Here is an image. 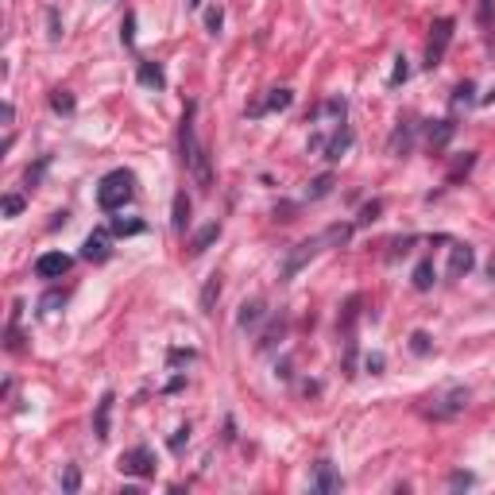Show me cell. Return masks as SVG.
Segmentation results:
<instances>
[{
  "label": "cell",
  "mask_w": 495,
  "mask_h": 495,
  "mask_svg": "<svg viewBox=\"0 0 495 495\" xmlns=\"http://www.w3.org/2000/svg\"><path fill=\"white\" fill-rule=\"evenodd\" d=\"M0 117H4V124H12V117H16V108H12V101H4V108H0Z\"/></svg>",
  "instance_id": "obj_45"
},
{
  "label": "cell",
  "mask_w": 495,
  "mask_h": 495,
  "mask_svg": "<svg viewBox=\"0 0 495 495\" xmlns=\"http://www.w3.org/2000/svg\"><path fill=\"white\" fill-rule=\"evenodd\" d=\"M113 402H117V395L105 391L97 410H93V434H97V441H108V429H113Z\"/></svg>",
  "instance_id": "obj_10"
},
{
  "label": "cell",
  "mask_w": 495,
  "mask_h": 495,
  "mask_svg": "<svg viewBox=\"0 0 495 495\" xmlns=\"http://www.w3.org/2000/svg\"><path fill=\"white\" fill-rule=\"evenodd\" d=\"M217 298H221V275H209L205 279V287H202V313H213V306H217Z\"/></svg>",
  "instance_id": "obj_17"
},
{
  "label": "cell",
  "mask_w": 495,
  "mask_h": 495,
  "mask_svg": "<svg viewBox=\"0 0 495 495\" xmlns=\"http://www.w3.org/2000/svg\"><path fill=\"white\" fill-rule=\"evenodd\" d=\"M453 487H472L476 484V476L472 472H453V480H449Z\"/></svg>",
  "instance_id": "obj_44"
},
{
  "label": "cell",
  "mask_w": 495,
  "mask_h": 495,
  "mask_svg": "<svg viewBox=\"0 0 495 495\" xmlns=\"http://www.w3.org/2000/svg\"><path fill=\"white\" fill-rule=\"evenodd\" d=\"M47 35H50V43H59L62 39V20H59V8H47Z\"/></svg>",
  "instance_id": "obj_36"
},
{
  "label": "cell",
  "mask_w": 495,
  "mask_h": 495,
  "mask_svg": "<svg viewBox=\"0 0 495 495\" xmlns=\"http://www.w3.org/2000/svg\"><path fill=\"white\" fill-rule=\"evenodd\" d=\"M472 267H476V252L468 244H453V252H449V275L460 279V275H468Z\"/></svg>",
  "instance_id": "obj_11"
},
{
  "label": "cell",
  "mask_w": 495,
  "mask_h": 495,
  "mask_svg": "<svg viewBox=\"0 0 495 495\" xmlns=\"http://www.w3.org/2000/svg\"><path fill=\"white\" fill-rule=\"evenodd\" d=\"M407 78H410V66H407V59L398 55V59H395V70H391V78H387V86L395 89V86H402Z\"/></svg>",
  "instance_id": "obj_31"
},
{
  "label": "cell",
  "mask_w": 495,
  "mask_h": 495,
  "mask_svg": "<svg viewBox=\"0 0 495 495\" xmlns=\"http://www.w3.org/2000/svg\"><path fill=\"white\" fill-rule=\"evenodd\" d=\"M70 255L66 252H43L39 260H35V275H39V279H62V275L70 271Z\"/></svg>",
  "instance_id": "obj_8"
},
{
  "label": "cell",
  "mask_w": 495,
  "mask_h": 495,
  "mask_svg": "<svg viewBox=\"0 0 495 495\" xmlns=\"http://www.w3.org/2000/svg\"><path fill=\"white\" fill-rule=\"evenodd\" d=\"M217 240H221V221H209L205 229H197L194 233V240H190V255H205Z\"/></svg>",
  "instance_id": "obj_14"
},
{
  "label": "cell",
  "mask_w": 495,
  "mask_h": 495,
  "mask_svg": "<svg viewBox=\"0 0 495 495\" xmlns=\"http://www.w3.org/2000/svg\"><path fill=\"white\" fill-rule=\"evenodd\" d=\"M410 352H414V356H429V352H434V337H429V333H410Z\"/></svg>",
  "instance_id": "obj_26"
},
{
  "label": "cell",
  "mask_w": 495,
  "mask_h": 495,
  "mask_svg": "<svg viewBox=\"0 0 495 495\" xmlns=\"http://www.w3.org/2000/svg\"><path fill=\"white\" fill-rule=\"evenodd\" d=\"M47 166H50V155H43L35 166H28V175H23V178H28V186H39V178H43V171H47Z\"/></svg>",
  "instance_id": "obj_37"
},
{
  "label": "cell",
  "mask_w": 495,
  "mask_h": 495,
  "mask_svg": "<svg viewBox=\"0 0 495 495\" xmlns=\"http://www.w3.org/2000/svg\"><path fill=\"white\" fill-rule=\"evenodd\" d=\"M340 472L333 468V460H318V468H313V492H321V495H333V492H340Z\"/></svg>",
  "instance_id": "obj_9"
},
{
  "label": "cell",
  "mask_w": 495,
  "mask_h": 495,
  "mask_svg": "<svg viewBox=\"0 0 495 495\" xmlns=\"http://www.w3.org/2000/svg\"><path fill=\"white\" fill-rule=\"evenodd\" d=\"M50 108H55V113H62V117H70V113H74V93H66V89H55V93H50Z\"/></svg>",
  "instance_id": "obj_24"
},
{
  "label": "cell",
  "mask_w": 495,
  "mask_h": 495,
  "mask_svg": "<svg viewBox=\"0 0 495 495\" xmlns=\"http://www.w3.org/2000/svg\"><path fill=\"white\" fill-rule=\"evenodd\" d=\"M383 364H387V360H383V352H371V356L364 360V368H368L371 376H379V371H383Z\"/></svg>",
  "instance_id": "obj_43"
},
{
  "label": "cell",
  "mask_w": 495,
  "mask_h": 495,
  "mask_svg": "<svg viewBox=\"0 0 495 495\" xmlns=\"http://www.w3.org/2000/svg\"><path fill=\"white\" fill-rule=\"evenodd\" d=\"M379 213H383V202H368L364 209H360V217H356V224H371V221H379Z\"/></svg>",
  "instance_id": "obj_33"
},
{
  "label": "cell",
  "mask_w": 495,
  "mask_h": 495,
  "mask_svg": "<svg viewBox=\"0 0 495 495\" xmlns=\"http://www.w3.org/2000/svg\"><path fill=\"white\" fill-rule=\"evenodd\" d=\"M282 329H287L282 321H279V325H271V329H267V333H263L260 340H255V349H260V352H267V349H271V344H275V340L282 337Z\"/></svg>",
  "instance_id": "obj_34"
},
{
  "label": "cell",
  "mask_w": 495,
  "mask_h": 495,
  "mask_svg": "<svg viewBox=\"0 0 495 495\" xmlns=\"http://www.w3.org/2000/svg\"><path fill=\"white\" fill-rule=\"evenodd\" d=\"M113 236H139L147 233V221H139V217H132V221H124V217H113Z\"/></svg>",
  "instance_id": "obj_21"
},
{
  "label": "cell",
  "mask_w": 495,
  "mask_h": 495,
  "mask_svg": "<svg viewBox=\"0 0 495 495\" xmlns=\"http://www.w3.org/2000/svg\"><path fill=\"white\" fill-rule=\"evenodd\" d=\"M108 240H113V229H97V233H89L86 244H81V260H89V263H105L108 255H113Z\"/></svg>",
  "instance_id": "obj_7"
},
{
  "label": "cell",
  "mask_w": 495,
  "mask_h": 495,
  "mask_svg": "<svg viewBox=\"0 0 495 495\" xmlns=\"http://www.w3.org/2000/svg\"><path fill=\"white\" fill-rule=\"evenodd\" d=\"M186 4H190V8H202V0H186Z\"/></svg>",
  "instance_id": "obj_48"
},
{
  "label": "cell",
  "mask_w": 495,
  "mask_h": 495,
  "mask_svg": "<svg viewBox=\"0 0 495 495\" xmlns=\"http://www.w3.org/2000/svg\"><path fill=\"white\" fill-rule=\"evenodd\" d=\"M321 248H325V236H310V240L294 244L291 252H287V260H282V267H279V279H282V282H291L294 275H298L302 267H306V263H310L313 255L321 252Z\"/></svg>",
  "instance_id": "obj_3"
},
{
  "label": "cell",
  "mask_w": 495,
  "mask_h": 495,
  "mask_svg": "<svg viewBox=\"0 0 495 495\" xmlns=\"http://www.w3.org/2000/svg\"><path fill=\"white\" fill-rule=\"evenodd\" d=\"M136 78H139V86L144 89H155V93H163L166 89V74H163V66H159V62H139L136 66Z\"/></svg>",
  "instance_id": "obj_12"
},
{
  "label": "cell",
  "mask_w": 495,
  "mask_h": 495,
  "mask_svg": "<svg viewBox=\"0 0 495 495\" xmlns=\"http://www.w3.org/2000/svg\"><path fill=\"white\" fill-rule=\"evenodd\" d=\"M23 213V197L20 194H4V217H20Z\"/></svg>",
  "instance_id": "obj_38"
},
{
  "label": "cell",
  "mask_w": 495,
  "mask_h": 495,
  "mask_svg": "<svg viewBox=\"0 0 495 495\" xmlns=\"http://www.w3.org/2000/svg\"><path fill=\"white\" fill-rule=\"evenodd\" d=\"M263 318H267V302L263 298H248L240 306V313H236V325H240V329H255Z\"/></svg>",
  "instance_id": "obj_13"
},
{
  "label": "cell",
  "mask_w": 495,
  "mask_h": 495,
  "mask_svg": "<svg viewBox=\"0 0 495 495\" xmlns=\"http://www.w3.org/2000/svg\"><path fill=\"white\" fill-rule=\"evenodd\" d=\"M194 113H197V105H194V101H186L182 124H178V155H182L186 171H190V166H194V159L202 155V144H197V136H194Z\"/></svg>",
  "instance_id": "obj_6"
},
{
  "label": "cell",
  "mask_w": 495,
  "mask_h": 495,
  "mask_svg": "<svg viewBox=\"0 0 495 495\" xmlns=\"http://www.w3.org/2000/svg\"><path fill=\"white\" fill-rule=\"evenodd\" d=\"M480 105H495V86H492V89H487L484 97H480Z\"/></svg>",
  "instance_id": "obj_46"
},
{
  "label": "cell",
  "mask_w": 495,
  "mask_h": 495,
  "mask_svg": "<svg viewBox=\"0 0 495 495\" xmlns=\"http://www.w3.org/2000/svg\"><path fill=\"white\" fill-rule=\"evenodd\" d=\"M333 186H337V178H333L329 171H325V175H318V178L310 182L306 197H310V202H321V197H329V194H333Z\"/></svg>",
  "instance_id": "obj_22"
},
{
  "label": "cell",
  "mask_w": 495,
  "mask_h": 495,
  "mask_svg": "<svg viewBox=\"0 0 495 495\" xmlns=\"http://www.w3.org/2000/svg\"><path fill=\"white\" fill-rule=\"evenodd\" d=\"M472 93H476V86H472V81H460V86L453 89V105H456V108H460V105H472V101H476Z\"/></svg>",
  "instance_id": "obj_32"
},
{
  "label": "cell",
  "mask_w": 495,
  "mask_h": 495,
  "mask_svg": "<svg viewBox=\"0 0 495 495\" xmlns=\"http://www.w3.org/2000/svg\"><path fill=\"white\" fill-rule=\"evenodd\" d=\"M360 302H364V298H360V294H352V298L344 302V313H340V321H337V325H340V329H344V333H352V321H356V310H360Z\"/></svg>",
  "instance_id": "obj_27"
},
{
  "label": "cell",
  "mask_w": 495,
  "mask_h": 495,
  "mask_svg": "<svg viewBox=\"0 0 495 495\" xmlns=\"http://www.w3.org/2000/svg\"><path fill=\"white\" fill-rule=\"evenodd\" d=\"M410 136H414V124L410 120H398V128H395V136H391V155H407L410 151Z\"/></svg>",
  "instance_id": "obj_20"
},
{
  "label": "cell",
  "mask_w": 495,
  "mask_h": 495,
  "mask_svg": "<svg viewBox=\"0 0 495 495\" xmlns=\"http://www.w3.org/2000/svg\"><path fill=\"white\" fill-rule=\"evenodd\" d=\"M453 132H456L453 120H429L426 124V144L429 147H445L449 139H453Z\"/></svg>",
  "instance_id": "obj_15"
},
{
  "label": "cell",
  "mask_w": 495,
  "mask_h": 495,
  "mask_svg": "<svg viewBox=\"0 0 495 495\" xmlns=\"http://www.w3.org/2000/svg\"><path fill=\"white\" fill-rule=\"evenodd\" d=\"M120 43H124V47L136 43V12H124V23H120Z\"/></svg>",
  "instance_id": "obj_30"
},
{
  "label": "cell",
  "mask_w": 495,
  "mask_h": 495,
  "mask_svg": "<svg viewBox=\"0 0 495 495\" xmlns=\"http://www.w3.org/2000/svg\"><path fill=\"white\" fill-rule=\"evenodd\" d=\"M325 244H349V236H352V224H329L325 229Z\"/></svg>",
  "instance_id": "obj_29"
},
{
  "label": "cell",
  "mask_w": 495,
  "mask_h": 495,
  "mask_svg": "<svg viewBox=\"0 0 495 495\" xmlns=\"http://www.w3.org/2000/svg\"><path fill=\"white\" fill-rule=\"evenodd\" d=\"M414 244H418V236H402V240H395V244H391V260H398V255H407L410 248H414Z\"/></svg>",
  "instance_id": "obj_39"
},
{
  "label": "cell",
  "mask_w": 495,
  "mask_h": 495,
  "mask_svg": "<svg viewBox=\"0 0 495 495\" xmlns=\"http://www.w3.org/2000/svg\"><path fill=\"white\" fill-rule=\"evenodd\" d=\"M78 487H81V468L78 465H66V468H62V492L74 495Z\"/></svg>",
  "instance_id": "obj_28"
},
{
  "label": "cell",
  "mask_w": 495,
  "mask_h": 495,
  "mask_svg": "<svg viewBox=\"0 0 495 495\" xmlns=\"http://www.w3.org/2000/svg\"><path fill=\"white\" fill-rule=\"evenodd\" d=\"M186 441H190V426H178V429H175V437H171V449H175V453H182Z\"/></svg>",
  "instance_id": "obj_42"
},
{
  "label": "cell",
  "mask_w": 495,
  "mask_h": 495,
  "mask_svg": "<svg viewBox=\"0 0 495 495\" xmlns=\"http://www.w3.org/2000/svg\"><path fill=\"white\" fill-rule=\"evenodd\" d=\"M453 28H456L453 16H441V20H434V28H429V43H426V66H429V70L441 66L449 43H453Z\"/></svg>",
  "instance_id": "obj_5"
},
{
  "label": "cell",
  "mask_w": 495,
  "mask_h": 495,
  "mask_svg": "<svg viewBox=\"0 0 495 495\" xmlns=\"http://www.w3.org/2000/svg\"><path fill=\"white\" fill-rule=\"evenodd\" d=\"M487 279L495 282V255H492V260H487Z\"/></svg>",
  "instance_id": "obj_47"
},
{
  "label": "cell",
  "mask_w": 495,
  "mask_h": 495,
  "mask_svg": "<svg viewBox=\"0 0 495 495\" xmlns=\"http://www.w3.org/2000/svg\"><path fill=\"white\" fill-rule=\"evenodd\" d=\"M186 224H190V197H186V190H182V194H175V213H171V229H175V233H186Z\"/></svg>",
  "instance_id": "obj_18"
},
{
  "label": "cell",
  "mask_w": 495,
  "mask_h": 495,
  "mask_svg": "<svg viewBox=\"0 0 495 495\" xmlns=\"http://www.w3.org/2000/svg\"><path fill=\"white\" fill-rule=\"evenodd\" d=\"M221 23H224V12L217 8H205V28H209V35H217V31H221Z\"/></svg>",
  "instance_id": "obj_35"
},
{
  "label": "cell",
  "mask_w": 495,
  "mask_h": 495,
  "mask_svg": "<svg viewBox=\"0 0 495 495\" xmlns=\"http://www.w3.org/2000/svg\"><path fill=\"white\" fill-rule=\"evenodd\" d=\"M349 147H352V128H349V124H340V132L329 139V144H325V159H329V163H337V159L349 151Z\"/></svg>",
  "instance_id": "obj_16"
},
{
  "label": "cell",
  "mask_w": 495,
  "mask_h": 495,
  "mask_svg": "<svg viewBox=\"0 0 495 495\" xmlns=\"http://www.w3.org/2000/svg\"><path fill=\"white\" fill-rule=\"evenodd\" d=\"M194 356H197L194 349H171V356H166V360H171V368H175V364H190Z\"/></svg>",
  "instance_id": "obj_41"
},
{
  "label": "cell",
  "mask_w": 495,
  "mask_h": 495,
  "mask_svg": "<svg viewBox=\"0 0 495 495\" xmlns=\"http://www.w3.org/2000/svg\"><path fill=\"white\" fill-rule=\"evenodd\" d=\"M410 282H414V291H429L437 282V271H434V260H422L414 267V275H410Z\"/></svg>",
  "instance_id": "obj_19"
},
{
  "label": "cell",
  "mask_w": 495,
  "mask_h": 495,
  "mask_svg": "<svg viewBox=\"0 0 495 495\" xmlns=\"http://www.w3.org/2000/svg\"><path fill=\"white\" fill-rule=\"evenodd\" d=\"M62 302H66V294H62V291H50L47 298L39 302V310H43V313H50V310H55V306H62Z\"/></svg>",
  "instance_id": "obj_40"
},
{
  "label": "cell",
  "mask_w": 495,
  "mask_h": 495,
  "mask_svg": "<svg viewBox=\"0 0 495 495\" xmlns=\"http://www.w3.org/2000/svg\"><path fill=\"white\" fill-rule=\"evenodd\" d=\"M426 402H429L426 410H429L434 418H456L460 410L468 407V402H472V391H468L465 383H453V387H445V391H437V395H429Z\"/></svg>",
  "instance_id": "obj_2"
},
{
  "label": "cell",
  "mask_w": 495,
  "mask_h": 495,
  "mask_svg": "<svg viewBox=\"0 0 495 495\" xmlns=\"http://www.w3.org/2000/svg\"><path fill=\"white\" fill-rule=\"evenodd\" d=\"M492 20H495V0H476V23L492 31Z\"/></svg>",
  "instance_id": "obj_25"
},
{
  "label": "cell",
  "mask_w": 495,
  "mask_h": 495,
  "mask_svg": "<svg viewBox=\"0 0 495 495\" xmlns=\"http://www.w3.org/2000/svg\"><path fill=\"white\" fill-rule=\"evenodd\" d=\"M294 105V93L291 89H271V97L263 101V113H282V108Z\"/></svg>",
  "instance_id": "obj_23"
},
{
  "label": "cell",
  "mask_w": 495,
  "mask_h": 495,
  "mask_svg": "<svg viewBox=\"0 0 495 495\" xmlns=\"http://www.w3.org/2000/svg\"><path fill=\"white\" fill-rule=\"evenodd\" d=\"M155 468H159V460H155V449H151V445H136V449H128V453H120V472H124V476L151 480Z\"/></svg>",
  "instance_id": "obj_4"
},
{
  "label": "cell",
  "mask_w": 495,
  "mask_h": 495,
  "mask_svg": "<svg viewBox=\"0 0 495 495\" xmlns=\"http://www.w3.org/2000/svg\"><path fill=\"white\" fill-rule=\"evenodd\" d=\"M132 197H136V175H132L128 166L108 171V175L97 182V205L105 209V213H117V209H124Z\"/></svg>",
  "instance_id": "obj_1"
}]
</instances>
